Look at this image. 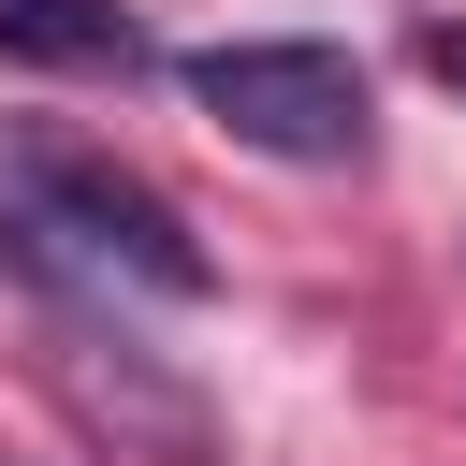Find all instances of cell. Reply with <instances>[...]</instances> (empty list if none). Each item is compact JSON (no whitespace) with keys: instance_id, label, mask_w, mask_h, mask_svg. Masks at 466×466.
Returning <instances> with one entry per match:
<instances>
[{"instance_id":"7a4b0ae2","label":"cell","mask_w":466,"mask_h":466,"mask_svg":"<svg viewBox=\"0 0 466 466\" xmlns=\"http://www.w3.org/2000/svg\"><path fill=\"white\" fill-rule=\"evenodd\" d=\"M175 87L262 160H364V58L350 44H277V29L262 44H189Z\"/></svg>"},{"instance_id":"6da1fadb","label":"cell","mask_w":466,"mask_h":466,"mask_svg":"<svg viewBox=\"0 0 466 466\" xmlns=\"http://www.w3.org/2000/svg\"><path fill=\"white\" fill-rule=\"evenodd\" d=\"M0 233L29 248H73L87 277H146V291H204V233L131 175V160H87V146H15V189H0Z\"/></svg>"},{"instance_id":"3957f363","label":"cell","mask_w":466,"mask_h":466,"mask_svg":"<svg viewBox=\"0 0 466 466\" xmlns=\"http://www.w3.org/2000/svg\"><path fill=\"white\" fill-rule=\"evenodd\" d=\"M0 58H44V73H131L146 29H131V0H0Z\"/></svg>"},{"instance_id":"277c9868","label":"cell","mask_w":466,"mask_h":466,"mask_svg":"<svg viewBox=\"0 0 466 466\" xmlns=\"http://www.w3.org/2000/svg\"><path fill=\"white\" fill-rule=\"evenodd\" d=\"M422 73H437V87H466V29H422Z\"/></svg>"}]
</instances>
